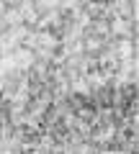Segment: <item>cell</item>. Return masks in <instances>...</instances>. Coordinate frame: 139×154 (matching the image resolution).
<instances>
[]
</instances>
